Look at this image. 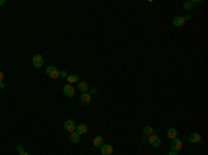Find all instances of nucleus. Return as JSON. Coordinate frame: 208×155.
<instances>
[{
    "label": "nucleus",
    "instance_id": "1a4fd4ad",
    "mask_svg": "<svg viewBox=\"0 0 208 155\" xmlns=\"http://www.w3.org/2000/svg\"><path fill=\"white\" fill-rule=\"evenodd\" d=\"M187 140L193 144H197L201 141V136H200V133H190L189 136H187Z\"/></svg>",
    "mask_w": 208,
    "mask_h": 155
},
{
    "label": "nucleus",
    "instance_id": "ddd939ff",
    "mask_svg": "<svg viewBox=\"0 0 208 155\" xmlns=\"http://www.w3.org/2000/svg\"><path fill=\"white\" fill-rule=\"evenodd\" d=\"M103 144H104V140L101 136H96L95 139H93V147H95V148H100Z\"/></svg>",
    "mask_w": 208,
    "mask_h": 155
},
{
    "label": "nucleus",
    "instance_id": "0eeeda50",
    "mask_svg": "<svg viewBox=\"0 0 208 155\" xmlns=\"http://www.w3.org/2000/svg\"><path fill=\"white\" fill-rule=\"evenodd\" d=\"M63 91H64V94H65L67 97H75V89H74L71 84H65L64 86V89H63Z\"/></svg>",
    "mask_w": 208,
    "mask_h": 155
},
{
    "label": "nucleus",
    "instance_id": "39448f33",
    "mask_svg": "<svg viewBox=\"0 0 208 155\" xmlns=\"http://www.w3.org/2000/svg\"><path fill=\"white\" fill-rule=\"evenodd\" d=\"M64 129H65L67 132H69V133H72V132L76 130V123L72 119H68V121L64 122Z\"/></svg>",
    "mask_w": 208,
    "mask_h": 155
},
{
    "label": "nucleus",
    "instance_id": "6ab92c4d",
    "mask_svg": "<svg viewBox=\"0 0 208 155\" xmlns=\"http://www.w3.org/2000/svg\"><path fill=\"white\" fill-rule=\"evenodd\" d=\"M17 151L21 154V152H24V146L22 144H19V146H17Z\"/></svg>",
    "mask_w": 208,
    "mask_h": 155
},
{
    "label": "nucleus",
    "instance_id": "6e6552de",
    "mask_svg": "<svg viewBox=\"0 0 208 155\" xmlns=\"http://www.w3.org/2000/svg\"><path fill=\"white\" fill-rule=\"evenodd\" d=\"M79 101H81V104H83V105H89L92 101V96L89 93H82L81 97H79Z\"/></svg>",
    "mask_w": 208,
    "mask_h": 155
},
{
    "label": "nucleus",
    "instance_id": "9d476101",
    "mask_svg": "<svg viewBox=\"0 0 208 155\" xmlns=\"http://www.w3.org/2000/svg\"><path fill=\"white\" fill-rule=\"evenodd\" d=\"M185 18H183V15H178V17H175V18L172 19V24H173V26H178V28H180V26H183L185 25Z\"/></svg>",
    "mask_w": 208,
    "mask_h": 155
},
{
    "label": "nucleus",
    "instance_id": "f3484780",
    "mask_svg": "<svg viewBox=\"0 0 208 155\" xmlns=\"http://www.w3.org/2000/svg\"><path fill=\"white\" fill-rule=\"evenodd\" d=\"M78 75H68L67 76V81L69 82V83H78Z\"/></svg>",
    "mask_w": 208,
    "mask_h": 155
},
{
    "label": "nucleus",
    "instance_id": "7ed1b4c3",
    "mask_svg": "<svg viewBox=\"0 0 208 155\" xmlns=\"http://www.w3.org/2000/svg\"><path fill=\"white\" fill-rule=\"evenodd\" d=\"M46 74H47V76L51 78V79L60 78V71H58L56 67H47V68H46Z\"/></svg>",
    "mask_w": 208,
    "mask_h": 155
},
{
    "label": "nucleus",
    "instance_id": "9b49d317",
    "mask_svg": "<svg viewBox=\"0 0 208 155\" xmlns=\"http://www.w3.org/2000/svg\"><path fill=\"white\" fill-rule=\"evenodd\" d=\"M75 132H78L79 134H81V136H82V134H86L89 132V127L86 126L85 123H79L78 126H76V130Z\"/></svg>",
    "mask_w": 208,
    "mask_h": 155
},
{
    "label": "nucleus",
    "instance_id": "20e7f679",
    "mask_svg": "<svg viewBox=\"0 0 208 155\" xmlns=\"http://www.w3.org/2000/svg\"><path fill=\"white\" fill-rule=\"evenodd\" d=\"M32 64H33L35 68H42L43 64H44L43 56H42V54H36V56H33V58H32Z\"/></svg>",
    "mask_w": 208,
    "mask_h": 155
},
{
    "label": "nucleus",
    "instance_id": "4be33fe9",
    "mask_svg": "<svg viewBox=\"0 0 208 155\" xmlns=\"http://www.w3.org/2000/svg\"><path fill=\"white\" fill-rule=\"evenodd\" d=\"M3 78H4V74L0 71V82H3Z\"/></svg>",
    "mask_w": 208,
    "mask_h": 155
},
{
    "label": "nucleus",
    "instance_id": "b1692460",
    "mask_svg": "<svg viewBox=\"0 0 208 155\" xmlns=\"http://www.w3.org/2000/svg\"><path fill=\"white\" fill-rule=\"evenodd\" d=\"M142 141H147V136H144V134H143V137H142Z\"/></svg>",
    "mask_w": 208,
    "mask_h": 155
},
{
    "label": "nucleus",
    "instance_id": "f8f14e48",
    "mask_svg": "<svg viewBox=\"0 0 208 155\" xmlns=\"http://www.w3.org/2000/svg\"><path fill=\"white\" fill-rule=\"evenodd\" d=\"M69 140H71V143L78 144L79 141H81V134H79L78 132H72V133L69 134Z\"/></svg>",
    "mask_w": 208,
    "mask_h": 155
},
{
    "label": "nucleus",
    "instance_id": "f03ea898",
    "mask_svg": "<svg viewBox=\"0 0 208 155\" xmlns=\"http://www.w3.org/2000/svg\"><path fill=\"white\" fill-rule=\"evenodd\" d=\"M169 147H171V150L172 151H175V152H178L179 150H182V147H183V143H182V140L180 139H173V140H171V144H169Z\"/></svg>",
    "mask_w": 208,
    "mask_h": 155
},
{
    "label": "nucleus",
    "instance_id": "a211bd4d",
    "mask_svg": "<svg viewBox=\"0 0 208 155\" xmlns=\"http://www.w3.org/2000/svg\"><path fill=\"white\" fill-rule=\"evenodd\" d=\"M193 6H194V4H193L192 2H185V3H183V9L186 10V11H190V10L193 9Z\"/></svg>",
    "mask_w": 208,
    "mask_h": 155
},
{
    "label": "nucleus",
    "instance_id": "393cba45",
    "mask_svg": "<svg viewBox=\"0 0 208 155\" xmlns=\"http://www.w3.org/2000/svg\"><path fill=\"white\" fill-rule=\"evenodd\" d=\"M168 155H178V152H175V151H171Z\"/></svg>",
    "mask_w": 208,
    "mask_h": 155
},
{
    "label": "nucleus",
    "instance_id": "dca6fc26",
    "mask_svg": "<svg viewBox=\"0 0 208 155\" xmlns=\"http://www.w3.org/2000/svg\"><path fill=\"white\" fill-rule=\"evenodd\" d=\"M143 133H144V136H150V134L154 133V129H153L150 125H147V126L143 127Z\"/></svg>",
    "mask_w": 208,
    "mask_h": 155
},
{
    "label": "nucleus",
    "instance_id": "2eb2a0df",
    "mask_svg": "<svg viewBox=\"0 0 208 155\" xmlns=\"http://www.w3.org/2000/svg\"><path fill=\"white\" fill-rule=\"evenodd\" d=\"M167 136H168V139H171V140L176 139V137H178V130L175 129V127H171V129H168Z\"/></svg>",
    "mask_w": 208,
    "mask_h": 155
},
{
    "label": "nucleus",
    "instance_id": "423d86ee",
    "mask_svg": "<svg viewBox=\"0 0 208 155\" xmlns=\"http://www.w3.org/2000/svg\"><path fill=\"white\" fill-rule=\"evenodd\" d=\"M100 152H101V155H111L114 152V148L110 144H103V146L100 147Z\"/></svg>",
    "mask_w": 208,
    "mask_h": 155
},
{
    "label": "nucleus",
    "instance_id": "aec40b11",
    "mask_svg": "<svg viewBox=\"0 0 208 155\" xmlns=\"http://www.w3.org/2000/svg\"><path fill=\"white\" fill-rule=\"evenodd\" d=\"M67 76H68L67 71H60V78H67Z\"/></svg>",
    "mask_w": 208,
    "mask_h": 155
},
{
    "label": "nucleus",
    "instance_id": "4468645a",
    "mask_svg": "<svg viewBox=\"0 0 208 155\" xmlns=\"http://www.w3.org/2000/svg\"><path fill=\"white\" fill-rule=\"evenodd\" d=\"M78 90H81L82 93H89V84L86 82H78Z\"/></svg>",
    "mask_w": 208,
    "mask_h": 155
},
{
    "label": "nucleus",
    "instance_id": "5701e85b",
    "mask_svg": "<svg viewBox=\"0 0 208 155\" xmlns=\"http://www.w3.org/2000/svg\"><path fill=\"white\" fill-rule=\"evenodd\" d=\"M4 87H6V84H4L3 82H0V89H4Z\"/></svg>",
    "mask_w": 208,
    "mask_h": 155
},
{
    "label": "nucleus",
    "instance_id": "412c9836",
    "mask_svg": "<svg viewBox=\"0 0 208 155\" xmlns=\"http://www.w3.org/2000/svg\"><path fill=\"white\" fill-rule=\"evenodd\" d=\"M183 18H185V21H190V19H192V15H190V14H186V15H183Z\"/></svg>",
    "mask_w": 208,
    "mask_h": 155
},
{
    "label": "nucleus",
    "instance_id": "a878e982",
    "mask_svg": "<svg viewBox=\"0 0 208 155\" xmlns=\"http://www.w3.org/2000/svg\"><path fill=\"white\" fill-rule=\"evenodd\" d=\"M4 3H6V0H0V6H3Z\"/></svg>",
    "mask_w": 208,
    "mask_h": 155
},
{
    "label": "nucleus",
    "instance_id": "bb28decb",
    "mask_svg": "<svg viewBox=\"0 0 208 155\" xmlns=\"http://www.w3.org/2000/svg\"><path fill=\"white\" fill-rule=\"evenodd\" d=\"M19 155H29V154H28V152H25V151H24V152H21V154H19Z\"/></svg>",
    "mask_w": 208,
    "mask_h": 155
},
{
    "label": "nucleus",
    "instance_id": "f257e3e1",
    "mask_svg": "<svg viewBox=\"0 0 208 155\" xmlns=\"http://www.w3.org/2000/svg\"><path fill=\"white\" fill-rule=\"evenodd\" d=\"M147 141H148V144L151 147H154V148H158V147L161 146V139L157 136V134H150V136L147 137Z\"/></svg>",
    "mask_w": 208,
    "mask_h": 155
}]
</instances>
